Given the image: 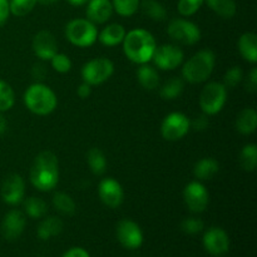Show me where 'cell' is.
<instances>
[{
  "mask_svg": "<svg viewBox=\"0 0 257 257\" xmlns=\"http://www.w3.org/2000/svg\"><path fill=\"white\" fill-rule=\"evenodd\" d=\"M190 118L181 112H172L166 115L161 124V135L166 141L176 142L190 132Z\"/></svg>",
  "mask_w": 257,
  "mask_h": 257,
  "instance_id": "obj_9",
  "label": "cell"
},
{
  "mask_svg": "<svg viewBox=\"0 0 257 257\" xmlns=\"http://www.w3.org/2000/svg\"><path fill=\"white\" fill-rule=\"evenodd\" d=\"M98 196L100 201L109 208H117L124 200V191L114 178H103L98 186Z\"/></svg>",
  "mask_w": 257,
  "mask_h": 257,
  "instance_id": "obj_15",
  "label": "cell"
},
{
  "mask_svg": "<svg viewBox=\"0 0 257 257\" xmlns=\"http://www.w3.org/2000/svg\"><path fill=\"white\" fill-rule=\"evenodd\" d=\"M65 38L75 47H90L98 38L97 27L88 19H73L65 27Z\"/></svg>",
  "mask_w": 257,
  "mask_h": 257,
  "instance_id": "obj_5",
  "label": "cell"
},
{
  "mask_svg": "<svg viewBox=\"0 0 257 257\" xmlns=\"http://www.w3.org/2000/svg\"><path fill=\"white\" fill-rule=\"evenodd\" d=\"M167 34L173 42L182 45H195L201 39V30L198 25L182 18L171 20L167 27Z\"/></svg>",
  "mask_w": 257,
  "mask_h": 257,
  "instance_id": "obj_7",
  "label": "cell"
},
{
  "mask_svg": "<svg viewBox=\"0 0 257 257\" xmlns=\"http://www.w3.org/2000/svg\"><path fill=\"white\" fill-rule=\"evenodd\" d=\"M32 48L40 60H50L58 53L57 39L49 30L38 32L33 38Z\"/></svg>",
  "mask_w": 257,
  "mask_h": 257,
  "instance_id": "obj_16",
  "label": "cell"
},
{
  "mask_svg": "<svg viewBox=\"0 0 257 257\" xmlns=\"http://www.w3.org/2000/svg\"><path fill=\"white\" fill-rule=\"evenodd\" d=\"M114 73V64L108 58H94L82 68L83 82L89 85H99L109 79Z\"/></svg>",
  "mask_w": 257,
  "mask_h": 257,
  "instance_id": "obj_8",
  "label": "cell"
},
{
  "mask_svg": "<svg viewBox=\"0 0 257 257\" xmlns=\"http://www.w3.org/2000/svg\"><path fill=\"white\" fill-rule=\"evenodd\" d=\"M183 200L191 212L201 213L207 208L210 193L200 181H191L183 190Z\"/></svg>",
  "mask_w": 257,
  "mask_h": 257,
  "instance_id": "obj_10",
  "label": "cell"
},
{
  "mask_svg": "<svg viewBox=\"0 0 257 257\" xmlns=\"http://www.w3.org/2000/svg\"><path fill=\"white\" fill-rule=\"evenodd\" d=\"M48 74L47 67H45L43 63H35L32 68V75L34 79L37 80H43L45 78V75Z\"/></svg>",
  "mask_w": 257,
  "mask_h": 257,
  "instance_id": "obj_40",
  "label": "cell"
},
{
  "mask_svg": "<svg viewBox=\"0 0 257 257\" xmlns=\"http://www.w3.org/2000/svg\"><path fill=\"white\" fill-rule=\"evenodd\" d=\"M113 5L110 0H89L87 3V19L93 24H104L113 14Z\"/></svg>",
  "mask_w": 257,
  "mask_h": 257,
  "instance_id": "obj_18",
  "label": "cell"
},
{
  "mask_svg": "<svg viewBox=\"0 0 257 257\" xmlns=\"http://www.w3.org/2000/svg\"><path fill=\"white\" fill-rule=\"evenodd\" d=\"M257 127V112L253 108H245L238 113L236 118V130L241 135L248 136L256 131Z\"/></svg>",
  "mask_w": 257,
  "mask_h": 257,
  "instance_id": "obj_24",
  "label": "cell"
},
{
  "mask_svg": "<svg viewBox=\"0 0 257 257\" xmlns=\"http://www.w3.org/2000/svg\"><path fill=\"white\" fill-rule=\"evenodd\" d=\"M10 15L9 0H0V27L7 23Z\"/></svg>",
  "mask_w": 257,
  "mask_h": 257,
  "instance_id": "obj_42",
  "label": "cell"
},
{
  "mask_svg": "<svg viewBox=\"0 0 257 257\" xmlns=\"http://www.w3.org/2000/svg\"><path fill=\"white\" fill-rule=\"evenodd\" d=\"M137 80L141 87L145 88L146 90H155L156 88L160 87V74L157 69L152 65L141 64L137 69Z\"/></svg>",
  "mask_w": 257,
  "mask_h": 257,
  "instance_id": "obj_22",
  "label": "cell"
},
{
  "mask_svg": "<svg viewBox=\"0 0 257 257\" xmlns=\"http://www.w3.org/2000/svg\"><path fill=\"white\" fill-rule=\"evenodd\" d=\"M215 53L210 49H203L190 58L182 67L183 80L192 84L203 83L211 77L215 68Z\"/></svg>",
  "mask_w": 257,
  "mask_h": 257,
  "instance_id": "obj_3",
  "label": "cell"
},
{
  "mask_svg": "<svg viewBox=\"0 0 257 257\" xmlns=\"http://www.w3.org/2000/svg\"><path fill=\"white\" fill-rule=\"evenodd\" d=\"M205 228V223L201 218L197 217H188L181 222V230L187 235H197L202 232Z\"/></svg>",
  "mask_w": 257,
  "mask_h": 257,
  "instance_id": "obj_38",
  "label": "cell"
},
{
  "mask_svg": "<svg viewBox=\"0 0 257 257\" xmlns=\"http://www.w3.org/2000/svg\"><path fill=\"white\" fill-rule=\"evenodd\" d=\"M183 89H185V80L182 78L173 77L171 79H168L165 84L161 87L160 89V95L163 99L172 100L176 99L177 97H180L182 94Z\"/></svg>",
  "mask_w": 257,
  "mask_h": 257,
  "instance_id": "obj_29",
  "label": "cell"
},
{
  "mask_svg": "<svg viewBox=\"0 0 257 257\" xmlns=\"http://www.w3.org/2000/svg\"><path fill=\"white\" fill-rule=\"evenodd\" d=\"M205 3L212 12L223 19H231L237 12L235 0H205Z\"/></svg>",
  "mask_w": 257,
  "mask_h": 257,
  "instance_id": "obj_26",
  "label": "cell"
},
{
  "mask_svg": "<svg viewBox=\"0 0 257 257\" xmlns=\"http://www.w3.org/2000/svg\"><path fill=\"white\" fill-rule=\"evenodd\" d=\"M220 171V165L215 158L206 157L197 161L193 167V175L198 181H207L215 177Z\"/></svg>",
  "mask_w": 257,
  "mask_h": 257,
  "instance_id": "obj_21",
  "label": "cell"
},
{
  "mask_svg": "<svg viewBox=\"0 0 257 257\" xmlns=\"http://www.w3.org/2000/svg\"><path fill=\"white\" fill-rule=\"evenodd\" d=\"M15 103V93L10 84L0 79V112H7Z\"/></svg>",
  "mask_w": 257,
  "mask_h": 257,
  "instance_id": "obj_33",
  "label": "cell"
},
{
  "mask_svg": "<svg viewBox=\"0 0 257 257\" xmlns=\"http://www.w3.org/2000/svg\"><path fill=\"white\" fill-rule=\"evenodd\" d=\"M246 90H248V92H256L257 90V68L255 67L250 70L247 75Z\"/></svg>",
  "mask_w": 257,
  "mask_h": 257,
  "instance_id": "obj_41",
  "label": "cell"
},
{
  "mask_svg": "<svg viewBox=\"0 0 257 257\" xmlns=\"http://www.w3.org/2000/svg\"><path fill=\"white\" fill-rule=\"evenodd\" d=\"M27 226V217L20 210H10L4 216L2 222L3 237L8 241H14L22 236Z\"/></svg>",
  "mask_w": 257,
  "mask_h": 257,
  "instance_id": "obj_17",
  "label": "cell"
},
{
  "mask_svg": "<svg viewBox=\"0 0 257 257\" xmlns=\"http://www.w3.org/2000/svg\"><path fill=\"white\" fill-rule=\"evenodd\" d=\"M24 104L34 114L48 115L54 112L58 104V99L52 88L37 82L25 90Z\"/></svg>",
  "mask_w": 257,
  "mask_h": 257,
  "instance_id": "obj_4",
  "label": "cell"
},
{
  "mask_svg": "<svg viewBox=\"0 0 257 257\" xmlns=\"http://www.w3.org/2000/svg\"><path fill=\"white\" fill-rule=\"evenodd\" d=\"M122 44L125 57L140 65L151 62L157 48L155 37L148 30L141 28L125 33Z\"/></svg>",
  "mask_w": 257,
  "mask_h": 257,
  "instance_id": "obj_2",
  "label": "cell"
},
{
  "mask_svg": "<svg viewBox=\"0 0 257 257\" xmlns=\"http://www.w3.org/2000/svg\"><path fill=\"white\" fill-rule=\"evenodd\" d=\"M63 231V221L59 217L50 216L44 218L37 228V235L40 240L47 241L60 235Z\"/></svg>",
  "mask_w": 257,
  "mask_h": 257,
  "instance_id": "obj_20",
  "label": "cell"
},
{
  "mask_svg": "<svg viewBox=\"0 0 257 257\" xmlns=\"http://www.w3.org/2000/svg\"><path fill=\"white\" fill-rule=\"evenodd\" d=\"M203 247L210 255L221 257L230 250V237L221 227H211L203 233Z\"/></svg>",
  "mask_w": 257,
  "mask_h": 257,
  "instance_id": "obj_13",
  "label": "cell"
},
{
  "mask_svg": "<svg viewBox=\"0 0 257 257\" xmlns=\"http://www.w3.org/2000/svg\"><path fill=\"white\" fill-rule=\"evenodd\" d=\"M49 62L53 69L58 73H62V74L68 73L72 69V60L67 54H63V53H57Z\"/></svg>",
  "mask_w": 257,
  "mask_h": 257,
  "instance_id": "obj_37",
  "label": "cell"
},
{
  "mask_svg": "<svg viewBox=\"0 0 257 257\" xmlns=\"http://www.w3.org/2000/svg\"><path fill=\"white\" fill-rule=\"evenodd\" d=\"M203 3H205V0H178V13L182 17H191L201 9Z\"/></svg>",
  "mask_w": 257,
  "mask_h": 257,
  "instance_id": "obj_35",
  "label": "cell"
},
{
  "mask_svg": "<svg viewBox=\"0 0 257 257\" xmlns=\"http://www.w3.org/2000/svg\"><path fill=\"white\" fill-rule=\"evenodd\" d=\"M113 10L120 17H132L140 9L141 0H110Z\"/></svg>",
  "mask_w": 257,
  "mask_h": 257,
  "instance_id": "obj_32",
  "label": "cell"
},
{
  "mask_svg": "<svg viewBox=\"0 0 257 257\" xmlns=\"http://www.w3.org/2000/svg\"><path fill=\"white\" fill-rule=\"evenodd\" d=\"M227 100V88L220 82H211L203 87L200 95V107L207 115H215L222 110Z\"/></svg>",
  "mask_w": 257,
  "mask_h": 257,
  "instance_id": "obj_6",
  "label": "cell"
},
{
  "mask_svg": "<svg viewBox=\"0 0 257 257\" xmlns=\"http://www.w3.org/2000/svg\"><path fill=\"white\" fill-rule=\"evenodd\" d=\"M87 162L90 171L94 175L100 176L105 172V168H107V158H105L104 153L99 148H90L88 151Z\"/></svg>",
  "mask_w": 257,
  "mask_h": 257,
  "instance_id": "obj_30",
  "label": "cell"
},
{
  "mask_svg": "<svg viewBox=\"0 0 257 257\" xmlns=\"http://www.w3.org/2000/svg\"><path fill=\"white\" fill-rule=\"evenodd\" d=\"M140 8L145 13V15L155 22H163L167 18V10L157 0H142Z\"/></svg>",
  "mask_w": 257,
  "mask_h": 257,
  "instance_id": "obj_28",
  "label": "cell"
},
{
  "mask_svg": "<svg viewBox=\"0 0 257 257\" xmlns=\"http://www.w3.org/2000/svg\"><path fill=\"white\" fill-rule=\"evenodd\" d=\"M90 93H92V85H89L88 83H85V82H83L77 89V94L79 95L80 98H83V99L89 97Z\"/></svg>",
  "mask_w": 257,
  "mask_h": 257,
  "instance_id": "obj_44",
  "label": "cell"
},
{
  "mask_svg": "<svg viewBox=\"0 0 257 257\" xmlns=\"http://www.w3.org/2000/svg\"><path fill=\"white\" fill-rule=\"evenodd\" d=\"M243 79V72L241 69V67L236 65V67L230 68L227 72L223 75V83L226 88H235L242 82Z\"/></svg>",
  "mask_w": 257,
  "mask_h": 257,
  "instance_id": "obj_36",
  "label": "cell"
},
{
  "mask_svg": "<svg viewBox=\"0 0 257 257\" xmlns=\"http://www.w3.org/2000/svg\"><path fill=\"white\" fill-rule=\"evenodd\" d=\"M183 50L176 44H163L157 47L152 60L156 67L162 70H173L180 67L183 62Z\"/></svg>",
  "mask_w": 257,
  "mask_h": 257,
  "instance_id": "obj_11",
  "label": "cell"
},
{
  "mask_svg": "<svg viewBox=\"0 0 257 257\" xmlns=\"http://www.w3.org/2000/svg\"><path fill=\"white\" fill-rule=\"evenodd\" d=\"M52 201L55 210L59 213H62V215L72 216L74 215L75 211H77V205H75L74 200H73L72 196L68 195V193L55 192Z\"/></svg>",
  "mask_w": 257,
  "mask_h": 257,
  "instance_id": "obj_27",
  "label": "cell"
},
{
  "mask_svg": "<svg viewBox=\"0 0 257 257\" xmlns=\"http://www.w3.org/2000/svg\"><path fill=\"white\" fill-rule=\"evenodd\" d=\"M208 124H210V122H208V115L205 114V113L198 115V117H196L195 119L190 120L191 128L197 131V132H202V131H205L206 128L208 127Z\"/></svg>",
  "mask_w": 257,
  "mask_h": 257,
  "instance_id": "obj_39",
  "label": "cell"
},
{
  "mask_svg": "<svg viewBox=\"0 0 257 257\" xmlns=\"http://www.w3.org/2000/svg\"><path fill=\"white\" fill-rule=\"evenodd\" d=\"M7 125H8L7 119H5L4 115L0 113V135H2V133H4L5 131H7Z\"/></svg>",
  "mask_w": 257,
  "mask_h": 257,
  "instance_id": "obj_45",
  "label": "cell"
},
{
  "mask_svg": "<svg viewBox=\"0 0 257 257\" xmlns=\"http://www.w3.org/2000/svg\"><path fill=\"white\" fill-rule=\"evenodd\" d=\"M30 182L37 190L49 192L59 182V162L52 151H43L34 158L30 168Z\"/></svg>",
  "mask_w": 257,
  "mask_h": 257,
  "instance_id": "obj_1",
  "label": "cell"
},
{
  "mask_svg": "<svg viewBox=\"0 0 257 257\" xmlns=\"http://www.w3.org/2000/svg\"><path fill=\"white\" fill-rule=\"evenodd\" d=\"M238 50L243 59L255 64L257 62V37L255 33H243L238 39Z\"/></svg>",
  "mask_w": 257,
  "mask_h": 257,
  "instance_id": "obj_23",
  "label": "cell"
},
{
  "mask_svg": "<svg viewBox=\"0 0 257 257\" xmlns=\"http://www.w3.org/2000/svg\"><path fill=\"white\" fill-rule=\"evenodd\" d=\"M68 3H69L70 5H73V7H82V5L87 4L89 0H67Z\"/></svg>",
  "mask_w": 257,
  "mask_h": 257,
  "instance_id": "obj_46",
  "label": "cell"
},
{
  "mask_svg": "<svg viewBox=\"0 0 257 257\" xmlns=\"http://www.w3.org/2000/svg\"><path fill=\"white\" fill-rule=\"evenodd\" d=\"M63 257H90L89 253L82 247H72L63 255Z\"/></svg>",
  "mask_w": 257,
  "mask_h": 257,
  "instance_id": "obj_43",
  "label": "cell"
},
{
  "mask_svg": "<svg viewBox=\"0 0 257 257\" xmlns=\"http://www.w3.org/2000/svg\"><path fill=\"white\" fill-rule=\"evenodd\" d=\"M58 2H59V0H37V3H39V4L42 5H53Z\"/></svg>",
  "mask_w": 257,
  "mask_h": 257,
  "instance_id": "obj_47",
  "label": "cell"
},
{
  "mask_svg": "<svg viewBox=\"0 0 257 257\" xmlns=\"http://www.w3.org/2000/svg\"><path fill=\"white\" fill-rule=\"evenodd\" d=\"M115 233H117V238L120 245L128 250H136L142 246L143 232L140 225L135 221L128 220V218L119 221Z\"/></svg>",
  "mask_w": 257,
  "mask_h": 257,
  "instance_id": "obj_12",
  "label": "cell"
},
{
  "mask_svg": "<svg viewBox=\"0 0 257 257\" xmlns=\"http://www.w3.org/2000/svg\"><path fill=\"white\" fill-rule=\"evenodd\" d=\"M2 198L7 205L17 206L23 202L25 196V182L18 173H12L5 177L2 185Z\"/></svg>",
  "mask_w": 257,
  "mask_h": 257,
  "instance_id": "obj_14",
  "label": "cell"
},
{
  "mask_svg": "<svg viewBox=\"0 0 257 257\" xmlns=\"http://www.w3.org/2000/svg\"><path fill=\"white\" fill-rule=\"evenodd\" d=\"M238 163H240L241 168L246 172H252L256 170L257 166V146L255 143H250L246 145L242 148L240 153V158H238Z\"/></svg>",
  "mask_w": 257,
  "mask_h": 257,
  "instance_id": "obj_31",
  "label": "cell"
},
{
  "mask_svg": "<svg viewBox=\"0 0 257 257\" xmlns=\"http://www.w3.org/2000/svg\"><path fill=\"white\" fill-rule=\"evenodd\" d=\"M125 29L123 25L118 23L107 25L98 35V39L105 47H115L118 44H122L123 39L125 37Z\"/></svg>",
  "mask_w": 257,
  "mask_h": 257,
  "instance_id": "obj_19",
  "label": "cell"
},
{
  "mask_svg": "<svg viewBox=\"0 0 257 257\" xmlns=\"http://www.w3.org/2000/svg\"><path fill=\"white\" fill-rule=\"evenodd\" d=\"M23 207L24 212L34 220L43 218L48 212L47 202L39 197H28L23 200Z\"/></svg>",
  "mask_w": 257,
  "mask_h": 257,
  "instance_id": "obj_25",
  "label": "cell"
},
{
  "mask_svg": "<svg viewBox=\"0 0 257 257\" xmlns=\"http://www.w3.org/2000/svg\"><path fill=\"white\" fill-rule=\"evenodd\" d=\"M37 4V0H10V14L19 18L25 17L34 9Z\"/></svg>",
  "mask_w": 257,
  "mask_h": 257,
  "instance_id": "obj_34",
  "label": "cell"
}]
</instances>
